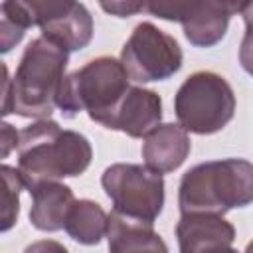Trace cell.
<instances>
[{"label": "cell", "instance_id": "obj_1", "mask_svg": "<svg viewBox=\"0 0 253 253\" xmlns=\"http://www.w3.org/2000/svg\"><path fill=\"white\" fill-rule=\"evenodd\" d=\"M91 158V142L81 132L65 130L51 119L36 121L20 130L18 172L28 192L43 182L81 176Z\"/></svg>", "mask_w": 253, "mask_h": 253}, {"label": "cell", "instance_id": "obj_2", "mask_svg": "<svg viewBox=\"0 0 253 253\" xmlns=\"http://www.w3.org/2000/svg\"><path fill=\"white\" fill-rule=\"evenodd\" d=\"M69 51L40 36L24 49L16 75L12 79L10 103L2 115L16 113L26 119H49L57 107Z\"/></svg>", "mask_w": 253, "mask_h": 253}, {"label": "cell", "instance_id": "obj_3", "mask_svg": "<svg viewBox=\"0 0 253 253\" xmlns=\"http://www.w3.org/2000/svg\"><path fill=\"white\" fill-rule=\"evenodd\" d=\"M253 202V162L245 158H223L196 164L178 188L182 213L223 215L229 210Z\"/></svg>", "mask_w": 253, "mask_h": 253}, {"label": "cell", "instance_id": "obj_4", "mask_svg": "<svg viewBox=\"0 0 253 253\" xmlns=\"http://www.w3.org/2000/svg\"><path fill=\"white\" fill-rule=\"evenodd\" d=\"M128 89L130 77L121 59L101 55L65 75L57 95V109L65 119H73L85 111L91 121L107 126L111 115Z\"/></svg>", "mask_w": 253, "mask_h": 253}, {"label": "cell", "instance_id": "obj_5", "mask_svg": "<svg viewBox=\"0 0 253 253\" xmlns=\"http://www.w3.org/2000/svg\"><path fill=\"white\" fill-rule=\"evenodd\" d=\"M174 113L186 132L213 134L233 119L235 93L219 73L196 71L178 87Z\"/></svg>", "mask_w": 253, "mask_h": 253}, {"label": "cell", "instance_id": "obj_6", "mask_svg": "<svg viewBox=\"0 0 253 253\" xmlns=\"http://www.w3.org/2000/svg\"><path fill=\"white\" fill-rule=\"evenodd\" d=\"M101 184L105 194L111 198L115 211L154 223L164 206V180L162 174L142 166L117 162L111 164L103 176Z\"/></svg>", "mask_w": 253, "mask_h": 253}, {"label": "cell", "instance_id": "obj_7", "mask_svg": "<svg viewBox=\"0 0 253 253\" xmlns=\"http://www.w3.org/2000/svg\"><path fill=\"white\" fill-rule=\"evenodd\" d=\"M182 49L178 42L156 28L152 22H140L125 42L121 63L130 81H164L182 67Z\"/></svg>", "mask_w": 253, "mask_h": 253}, {"label": "cell", "instance_id": "obj_8", "mask_svg": "<svg viewBox=\"0 0 253 253\" xmlns=\"http://www.w3.org/2000/svg\"><path fill=\"white\" fill-rule=\"evenodd\" d=\"M146 10L168 22H180L186 40L196 47H211L225 38L229 18L239 2H150Z\"/></svg>", "mask_w": 253, "mask_h": 253}, {"label": "cell", "instance_id": "obj_9", "mask_svg": "<svg viewBox=\"0 0 253 253\" xmlns=\"http://www.w3.org/2000/svg\"><path fill=\"white\" fill-rule=\"evenodd\" d=\"M34 26H40L42 36L57 43L65 51H79L93 40V16L79 2H26Z\"/></svg>", "mask_w": 253, "mask_h": 253}, {"label": "cell", "instance_id": "obj_10", "mask_svg": "<svg viewBox=\"0 0 253 253\" xmlns=\"http://www.w3.org/2000/svg\"><path fill=\"white\" fill-rule=\"evenodd\" d=\"M180 253H237L235 227L213 213H182L176 223Z\"/></svg>", "mask_w": 253, "mask_h": 253}, {"label": "cell", "instance_id": "obj_11", "mask_svg": "<svg viewBox=\"0 0 253 253\" xmlns=\"http://www.w3.org/2000/svg\"><path fill=\"white\" fill-rule=\"evenodd\" d=\"M162 121V99L156 91L130 87L117 105L105 128L121 130L132 138H146Z\"/></svg>", "mask_w": 253, "mask_h": 253}, {"label": "cell", "instance_id": "obj_12", "mask_svg": "<svg viewBox=\"0 0 253 253\" xmlns=\"http://www.w3.org/2000/svg\"><path fill=\"white\" fill-rule=\"evenodd\" d=\"M190 150H192L190 136L180 125L174 123L160 125L142 142L144 166L158 174L174 172L184 164Z\"/></svg>", "mask_w": 253, "mask_h": 253}, {"label": "cell", "instance_id": "obj_13", "mask_svg": "<svg viewBox=\"0 0 253 253\" xmlns=\"http://www.w3.org/2000/svg\"><path fill=\"white\" fill-rule=\"evenodd\" d=\"M109 253H168L164 239L152 223L140 221L119 211H111L107 227Z\"/></svg>", "mask_w": 253, "mask_h": 253}, {"label": "cell", "instance_id": "obj_14", "mask_svg": "<svg viewBox=\"0 0 253 253\" xmlns=\"http://www.w3.org/2000/svg\"><path fill=\"white\" fill-rule=\"evenodd\" d=\"M30 221L40 231H59L65 227L67 213L75 202L69 186L61 182H43L32 192Z\"/></svg>", "mask_w": 253, "mask_h": 253}, {"label": "cell", "instance_id": "obj_15", "mask_svg": "<svg viewBox=\"0 0 253 253\" xmlns=\"http://www.w3.org/2000/svg\"><path fill=\"white\" fill-rule=\"evenodd\" d=\"M109 215L105 210L93 200H75L67 219L65 231L69 237L81 245H97L103 237H107Z\"/></svg>", "mask_w": 253, "mask_h": 253}, {"label": "cell", "instance_id": "obj_16", "mask_svg": "<svg viewBox=\"0 0 253 253\" xmlns=\"http://www.w3.org/2000/svg\"><path fill=\"white\" fill-rule=\"evenodd\" d=\"M2 176V231H8L16 225L18 213H20V190L24 188V182L20 178L18 168L0 166Z\"/></svg>", "mask_w": 253, "mask_h": 253}, {"label": "cell", "instance_id": "obj_17", "mask_svg": "<svg viewBox=\"0 0 253 253\" xmlns=\"http://www.w3.org/2000/svg\"><path fill=\"white\" fill-rule=\"evenodd\" d=\"M239 14L245 22V34L239 45V63L253 77V2H239Z\"/></svg>", "mask_w": 253, "mask_h": 253}, {"label": "cell", "instance_id": "obj_18", "mask_svg": "<svg viewBox=\"0 0 253 253\" xmlns=\"http://www.w3.org/2000/svg\"><path fill=\"white\" fill-rule=\"evenodd\" d=\"M101 8L117 18H128L142 10H146V4L142 2H101Z\"/></svg>", "mask_w": 253, "mask_h": 253}, {"label": "cell", "instance_id": "obj_19", "mask_svg": "<svg viewBox=\"0 0 253 253\" xmlns=\"http://www.w3.org/2000/svg\"><path fill=\"white\" fill-rule=\"evenodd\" d=\"M0 154L2 158H6L14 148H18L20 142V132L10 125V123H2V134H0Z\"/></svg>", "mask_w": 253, "mask_h": 253}, {"label": "cell", "instance_id": "obj_20", "mask_svg": "<svg viewBox=\"0 0 253 253\" xmlns=\"http://www.w3.org/2000/svg\"><path fill=\"white\" fill-rule=\"evenodd\" d=\"M24 253H69L59 241H53V239H40V241H34L30 243Z\"/></svg>", "mask_w": 253, "mask_h": 253}, {"label": "cell", "instance_id": "obj_21", "mask_svg": "<svg viewBox=\"0 0 253 253\" xmlns=\"http://www.w3.org/2000/svg\"><path fill=\"white\" fill-rule=\"evenodd\" d=\"M243 253H253V239L247 243V247H245V251H243Z\"/></svg>", "mask_w": 253, "mask_h": 253}]
</instances>
